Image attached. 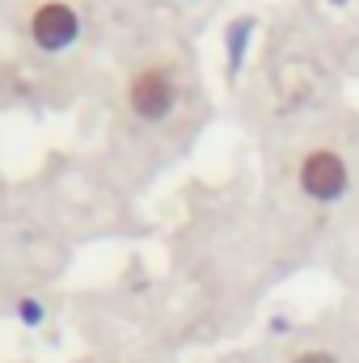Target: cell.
<instances>
[{
  "mask_svg": "<svg viewBox=\"0 0 359 363\" xmlns=\"http://www.w3.org/2000/svg\"><path fill=\"white\" fill-rule=\"evenodd\" d=\"M127 101H131L136 118H144V123L170 118V110H174V101H178L174 77H170L165 68H144V72H136L131 85H127Z\"/></svg>",
  "mask_w": 359,
  "mask_h": 363,
  "instance_id": "obj_1",
  "label": "cell"
},
{
  "mask_svg": "<svg viewBox=\"0 0 359 363\" xmlns=\"http://www.w3.org/2000/svg\"><path fill=\"white\" fill-rule=\"evenodd\" d=\"M347 165L334 148H313L304 161H300V190L317 203H334L347 194Z\"/></svg>",
  "mask_w": 359,
  "mask_h": 363,
  "instance_id": "obj_2",
  "label": "cell"
},
{
  "mask_svg": "<svg viewBox=\"0 0 359 363\" xmlns=\"http://www.w3.org/2000/svg\"><path fill=\"white\" fill-rule=\"evenodd\" d=\"M30 38L43 47V51H68L77 38H81V17L72 4L64 0H47L34 9L30 17Z\"/></svg>",
  "mask_w": 359,
  "mask_h": 363,
  "instance_id": "obj_3",
  "label": "cell"
},
{
  "mask_svg": "<svg viewBox=\"0 0 359 363\" xmlns=\"http://www.w3.org/2000/svg\"><path fill=\"white\" fill-rule=\"evenodd\" d=\"M292 363H338V359H334L330 351H300Z\"/></svg>",
  "mask_w": 359,
  "mask_h": 363,
  "instance_id": "obj_4",
  "label": "cell"
},
{
  "mask_svg": "<svg viewBox=\"0 0 359 363\" xmlns=\"http://www.w3.org/2000/svg\"><path fill=\"white\" fill-rule=\"evenodd\" d=\"M21 313L30 317V325H38V304L34 300H21Z\"/></svg>",
  "mask_w": 359,
  "mask_h": 363,
  "instance_id": "obj_5",
  "label": "cell"
},
{
  "mask_svg": "<svg viewBox=\"0 0 359 363\" xmlns=\"http://www.w3.org/2000/svg\"><path fill=\"white\" fill-rule=\"evenodd\" d=\"M334 4H347V0H334Z\"/></svg>",
  "mask_w": 359,
  "mask_h": 363,
  "instance_id": "obj_6",
  "label": "cell"
}]
</instances>
